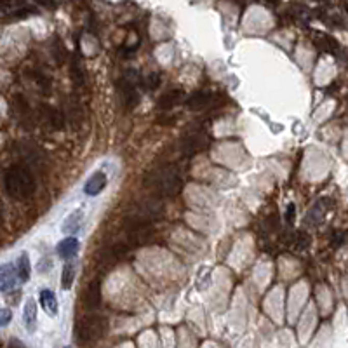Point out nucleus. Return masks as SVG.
I'll return each mask as SVG.
<instances>
[{"label":"nucleus","instance_id":"1","mask_svg":"<svg viewBox=\"0 0 348 348\" xmlns=\"http://www.w3.org/2000/svg\"><path fill=\"white\" fill-rule=\"evenodd\" d=\"M146 185L152 186L155 197H176L185 185V174L178 164H165L155 169L146 180Z\"/></svg>","mask_w":348,"mask_h":348},{"label":"nucleus","instance_id":"2","mask_svg":"<svg viewBox=\"0 0 348 348\" xmlns=\"http://www.w3.org/2000/svg\"><path fill=\"white\" fill-rule=\"evenodd\" d=\"M4 186L9 197L16 201H27L37 190V180L32 169L24 167L23 164L12 165L7 169L4 176Z\"/></svg>","mask_w":348,"mask_h":348},{"label":"nucleus","instance_id":"3","mask_svg":"<svg viewBox=\"0 0 348 348\" xmlns=\"http://www.w3.org/2000/svg\"><path fill=\"white\" fill-rule=\"evenodd\" d=\"M107 333V319L101 315L82 317L77 324V336L82 343H94Z\"/></svg>","mask_w":348,"mask_h":348},{"label":"nucleus","instance_id":"4","mask_svg":"<svg viewBox=\"0 0 348 348\" xmlns=\"http://www.w3.org/2000/svg\"><path fill=\"white\" fill-rule=\"evenodd\" d=\"M207 145H209V138H207V134L204 133L202 129H192V131H188L183 138H181L180 150L183 155L190 157V155H195V154H201L202 150H206Z\"/></svg>","mask_w":348,"mask_h":348},{"label":"nucleus","instance_id":"5","mask_svg":"<svg viewBox=\"0 0 348 348\" xmlns=\"http://www.w3.org/2000/svg\"><path fill=\"white\" fill-rule=\"evenodd\" d=\"M134 77V71H131L129 75H126L124 79H120V82H118V89H120V96H122V101H124L126 108L131 110L134 108L136 105L139 103V92H138V87H136V84L141 82L139 79H133Z\"/></svg>","mask_w":348,"mask_h":348},{"label":"nucleus","instance_id":"6","mask_svg":"<svg viewBox=\"0 0 348 348\" xmlns=\"http://www.w3.org/2000/svg\"><path fill=\"white\" fill-rule=\"evenodd\" d=\"M219 103V96L209 91H198L193 92L192 96L186 100V107L195 112H201V110H209L211 107H216Z\"/></svg>","mask_w":348,"mask_h":348},{"label":"nucleus","instance_id":"7","mask_svg":"<svg viewBox=\"0 0 348 348\" xmlns=\"http://www.w3.org/2000/svg\"><path fill=\"white\" fill-rule=\"evenodd\" d=\"M19 155L23 157V162H24L23 165L28 169L37 167V165H42V160H44L42 150L39 146L32 145V143H24V145H21L19 146Z\"/></svg>","mask_w":348,"mask_h":348},{"label":"nucleus","instance_id":"8","mask_svg":"<svg viewBox=\"0 0 348 348\" xmlns=\"http://www.w3.org/2000/svg\"><path fill=\"white\" fill-rule=\"evenodd\" d=\"M12 110H14V115L19 118V122L27 127H32L33 117H32V108H30V103L24 96L16 94L14 100H12Z\"/></svg>","mask_w":348,"mask_h":348},{"label":"nucleus","instance_id":"9","mask_svg":"<svg viewBox=\"0 0 348 348\" xmlns=\"http://www.w3.org/2000/svg\"><path fill=\"white\" fill-rule=\"evenodd\" d=\"M82 305L86 310H96L101 305V284L100 281H92L86 287L82 294Z\"/></svg>","mask_w":348,"mask_h":348},{"label":"nucleus","instance_id":"10","mask_svg":"<svg viewBox=\"0 0 348 348\" xmlns=\"http://www.w3.org/2000/svg\"><path fill=\"white\" fill-rule=\"evenodd\" d=\"M40 115L44 117V120L56 131H61L65 127V115L63 112H59L58 108L49 107V105H40Z\"/></svg>","mask_w":348,"mask_h":348},{"label":"nucleus","instance_id":"11","mask_svg":"<svg viewBox=\"0 0 348 348\" xmlns=\"http://www.w3.org/2000/svg\"><path fill=\"white\" fill-rule=\"evenodd\" d=\"M105 186H107V174L103 171H96L89 176V180L84 185V193L89 197H94L100 192H103Z\"/></svg>","mask_w":348,"mask_h":348},{"label":"nucleus","instance_id":"12","mask_svg":"<svg viewBox=\"0 0 348 348\" xmlns=\"http://www.w3.org/2000/svg\"><path fill=\"white\" fill-rule=\"evenodd\" d=\"M16 281H18V275H16L14 265H11V263L0 265V291L9 292L11 289H14Z\"/></svg>","mask_w":348,"mask_h":348},{"label":"nucleus","instance_id":"13","mask_svg":"<svg viewBox=\"0 0 348 348\" xmlns=\"http://www.w3.org/2000/svg\"><path fill=\"white\" fill-rule=\"evenodd\" d=\"M80 249V242L77 237H66L58 244V254L63 260H71V258L77 256Z\"/></svg>","mask_w":348,"mask_h":348},{"label":"nucleus","instance_id":"14","mask_svg":"<svg viewBox=\"0 0 348 348\" xmlns=\"http://www.w3.org/2000/svg\"><path fill=\"white\" fill-rule=\"evenodd\" d=\"M39 300H40L42 308H44L51 317H56L58 315L59 307H58V300H56V296H54L53 291H51V289H42Z\"/></svg>","mask_w":348,"mask_h":348},{"label":"nucleus","instance_id":"15","mask_svg":"<svg viewBox=\"0 0 348 348\" xmlns=\"http://www.w3.org/2000/svg\"><path fill=\"white\" fill-rule=\"evenodd\" d=\"M82 219H84V214L82 211H73L68 218L65 219V223H63V232L68 233L70 237L77 235L79 230L82 228Z\"/></svg>","mask_w":348,"mask_h":348},{"label":"nucleus","instance_id":"16","mask_svg":"<svg viewBox=\"0 0 348 348\" xmlns=\"http://www.w3.org/2000/svg\"><path fill=\"white\" fill-rule=\"evenodd\" d=\"M23 322H24V328H27L30 333H33V331H35V328H37V305H35V300L30 298L27 303H24Z\"/></svg>","mask_w":348,"mask_h":348},{"label":"nucleus","instance_id":"17","mask_svg":"<svg viewBox=\"0 0 348 348\" xmlns=\"http://www.w3.org/2000/svg\"><path fill=\"white\" fill-rule=\"evenodd\" d=\"M181 96H183V92L178 91V89L164 92V94L160 96V100H159V108L160 110H172L181 101Z\"/></svg>","mask_w":348,"mask_h":348},{"label":"nucleus","instance_id":"18","mask_svg":"<svg viewBox=\"0 0 348 348\" xmlns=\"http://www.w3.org/2000/svg\"><path fill=\"white\" fill-rule=\"evenodd\" d=\"M16 275L19 277V281L21 282H27L28 279H30V258H28V254H21V256L18 258V261H16Z\"/></svg>","mask_w":348,"mask_h":348},{"label":"nucleus","instance_id":"19","mask_svg":"<svg viewBox=\"0 0 348 348\" xmlns=\"http://www.w3.org/2000/svg\"><path fill=\"white\" fill-rule=\"evenodd\" d=\"M73 279H75V266H73V263H66L65 268H63V277H61L63 289H70L71 284H73Z\"/></svg>","mask_w":348,"mask_h":348},{"label":"nucleus","instance_id":"20","mask_svg":"<svg viewBox=\"0 0 348 348\" xmlns=\"http://www.w3.org/2000/svg\"><path fill=\"white\" fill-rule=\"evenodd\" d=\"M32 77H33V80H35L37 84H39V87L45 89V91H49V87H51L49 75H45L44 71H40V70H33L32 71Z\"/></svg>","mask_w":348,"mask_h":348},{"label":"nucleus","instance_id":"21","mask_svg":"<svg viewBox=\"0 0 348 348\" xmlns=\"http://www.w3.org/2000/svg\"><path fill=\"white\" fill-rule=\"evenodd\" d=\"M159 84H160V75L159 73H152L143 80V86H145L146 89H155V87H159Z\"/></svg>","mask_w":348,"mask_h":348},{"label":"nucleus","instance_id":"22","mask_svg":"<svg viewBox=\"0 0 348 348\" xmlns=\"http://www.w3.org/2000/svg\"><path fill=\"white\" fill-rule=\"evenodd\" d=\"M11 319H12V312H11V310H7V308L0 310V328H6V326L11 322Z\"/></svg>","mask_w":348,"mask_h":348},{"label":"nucleus","instance_id":"23","mask_svg":"<svg viewBox=\"0 0 348 348\" xmlns=\"http://www.w3.org/2000/svg\"><path fill=\"white\" fill-rule=\"evenodd\" d=\"M292 214H294V204H289V207H287V214H286L287 221H291L292 219Z\"/></svg>","mask_w":348,"mask_h":348},{"label":"nucleus","instance_id":"24","mask_svg":"<svg viewBox=\"0 0 348 348\" xmlns=\"http://www.w3.org/2000/svg\"><path fill=\"white\" fill-rule=\"evenodd\" d=\"M0 225H2V213H0Z\"/></svg>","mask_w":348,"mask_h":348},{"label":"nucleus","instance_id":"25","mask_svg":"<svg viewBox=\"0 0 348 348\" xmlns=\"http://www.w3.org/2000/svg\"><path fill=\"white\" fill-rule=\"evenodd\" d=\"M65 348H70V346H65Z\"/></svg>","mask_w":348,"mask_h":348}]
</instances>
